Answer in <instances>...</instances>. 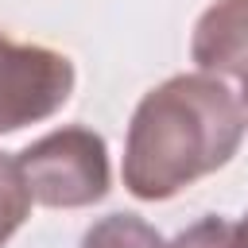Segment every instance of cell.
Returning a JSON list of instances; mask_svg holds the SVG:
<instances>
[{
  "label": "cell",
  "mask_w": 248,
  "mask_h": 248,
  "mask_svg": "<svg viewBox=\"0 0 248 248\" xmlns=\"http://www.w3.org/2000/svg\"><path fill=\"white\" fill-rule=\"evenodd\" d=\"M248 116L221 78L174 74L147 89L128 120L124 190L140 202H167L221 170L244 140Z\"/></svg>",
  "instance_id": "6da1fadb"
},
{
  "label": "cell",
  "mask_w": 248,
  "mask_h": 248,
  "mask_svg": "<svg viewBox=\"0 0 248 248\" xmlns=\"http://www.w3.org/2000/svg\"><path fill=\"white\" fill-rule=\"evenodd\" d=\"M31 202L46 209H85L108 194V147L93 128H58L16 155Z\"/></svg>",
  "instance_id": "7a4b0ae2"
},
{
  "label": "cell",
  "mask_w": 248,
  "mask_h": 248,
  "mask_svg": "<svg viewBox=\"0 0 248 248\" xmlns=\"http://www.w3.org/2000/svg\"><path fill=\"white\" fill-rule=\"evenodd\" d=\"M74 62L39 43H16L0 31V136L54 116L74 93Z\"/></svg>",
  "instance_id": "3957f363"
},
{
  "label": "cell",
  "mask_w": 248,
  "mask_h": 248,
  "mask_svg": "<svg viewBox=\"0 0 248 248\" xmlns=\"http://www.w3.org/2000/svg\"><path fill=\"white\" fill-rule=\"evenodd\" d=\"M190 58L209 78H248V0H213L190 35Z\"/></svg>",
  "instance_id": "277c9868"
},
{
  "label": "cell",
  "mask_w": 248,
  "mask_h": 248,
  "mask_svg": "<svg viewBox=\"0 0 248 248\" xmlns=\"http://www.w3.org/2000/svg\"><path fill=\"white\" fill-rule=\"evenodd\" d=\"M78 248H167V240L136 213H108L85 229Z\"/></svg>",
  "instance_id": "5b68a950"
},
{
  "label": "cell",
  "mask_w": 248,
  "mask_h": 248,
  "mask_svg": "<svg viewBox=\"0 0 248 248\" xmlns=\"http://www.w3.org/2000/svg\"><path fill=\"white\" fill-rule=\"evenodd\" d=\"M27 217H31V190L23 182V170L16 155L0 151V248L19 232Z\"/></svg>",
  "instance_id": "8992f818"
},
{
  "label": "cell",
  "mask_w": 248,
  "mask_h": 248,
  "mask_svg": "<svg viewBox=\"0 0 248 248\" xmlns=\"http://www.w3.org/2000/svg\"><path fill=\"white\" fill-rule=\"evenodd\" d=\"M167 248H244L240 221H229V217H217V213L202 217L190 229H182Z\"/></svg>",
  "instance_id": "52a82bcc"
},
{
  "label": "cell",
  "mask_w": 248,
  "mask_h": 248,
  "mask_svg": "<svg viewBox=\"0 0 248 248\" xmlns=\"http://www.w3.org/2000/svg\"><path fill=\"white\" fill-rule=\"evenodd\" d=\"M240 108H244V116H248V78L240 81Z\"/></svg>",
  "instance_id": "ba28073f"
},
{
  "label": "cell",
  "mask_w": 248,
  "mask_h": 248,
  "mask_svg": "<svg viewBox=\"0 0 248 248\" xmlns=\"http://www.w3.org/2000/svg\"><path fill=\"white\" fill-rule=\"evenodd\" d=\"M240 236H244V248H248V213L240 217Z\"/></svg>",
  "instance_id": "9c48e42d"
}]
</instances>
